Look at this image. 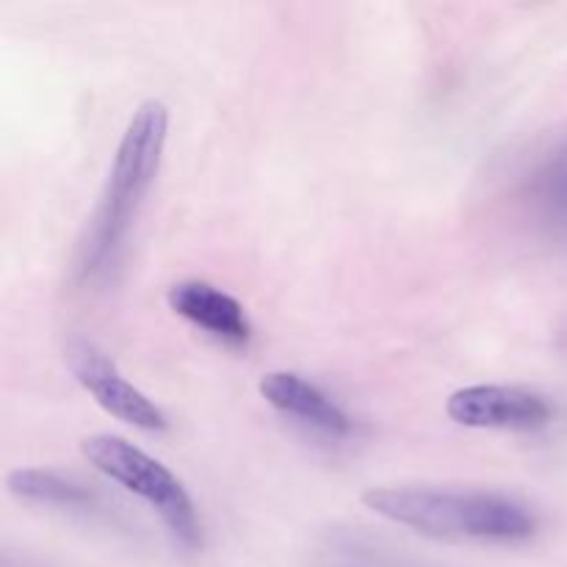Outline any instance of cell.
I'll use <instances>...</instances> for the list:
<instances>
[{"label": "cell", "instance_id": "obj_1", "mask_svg": "<svg viewBox=\"0 0 567 567\" xmlns=\"http://www.w3.org/2000/svg\"><path fill=\"white\" fill-rule=\"evenodd\" d=\"M166 138H169V109L161 100H144L133 111L116 144L97 208L78 247L75 271L78 282L83 286L109 280L120 266L144 197L158 177Z\"/></svg>", "mask_w": 567, "mask_h": 567}, {"label": "cell", "instance_id": "obj_2", "mask_svg": "<svg viewBox=\"0 0 567 567\" xmlns=\"http://www.w3.org/2000/svg\"><path fill=\"white\" fill-rule=\"evenodd\" d=\"M365 509L432 540L518 546L537 535L529 504L507 493L446 487H371Z\"/></svg>", "mask_w": 567, "mask_h": 567}, {"label": "cell", "instance_id": "obj_3", "mask_svg": "<svg viewBox=\"0 0 567 567\" xmlns=\"http://www.w3.org/2000/svg\"><path fill=\"white\" fill-rule=\"evenodd\" d=\"M81 454L105 480L150 504V509L158 513L161 524L166 526L172 543L181 551L203 548V524H199L197 504L188 496L186 485L161 460L120 435L83 437Z\"/></svg>", "mask_w": 567, "mask_h": 567}, {"label": "cell", "instance_id": "obj_4", "mask_svg": "<svg viewBox=\"0 0 567 567\" xmlns=\"http://www.w3.org/2000/svg\"><path fill=\"white\" fill-rule=\"evenodd\" d=\"M64 360L78 385L97 402V408L114 415L116 421H122L127 426H136L142 432L169 430V421H166L164 410L147 393L138 391L100 347H94L89 341H72L66 347Z\"/></svg>", "mask_w": 567, "mask_h": 567}, {"label": "cell", "instance_id": "obj_5", "mask_svg": "<svg viewBox=\"0 0 567 567\" xmlns=\"http://www.w3.org/2000/svg\"><path fill=\"white\" fill-rule=\"evenodd\" d=\"M446 413L465 430L532 432L551 424L554 408L546 396L526 388L468 385L449 396Z\"/></svg>", "mask_w": 567, "mask_h": 567}, {"label": "cell", "instance_id": "obj_6", "mask_svg": "<svg viewBox=\"0 0 567 567\" xmlns=\"http://www.w3.org/2000/svg\"><path fill=\"white\" fill-rule=\"evenodd\" d=\"M166 305L205 336L230 349H247L252 341V321L233 293L205 280H183L166 291Z\"/></svg>", "mask_w": 567, "mask_h": 567}, {"label": "cell", "instance_id": "obj_7", "mask_svg": "<svg viewBox=\"0 0 567 567\" xmlns=\"http://www.w3.org/2000/svg\"><path fill=\"white\" fill-rule=\"evenodd\" d=\"M258 391L269 408H275L286 419H293L297 424L308 426V430L321 432L327 437L352 435L354 424L347 410L338 402H332L319 385L305 380L302 374L269 371V374L260 377Z\"/></svg>", "mask_w": 567, "mask_h": 567}, {"label": "cell", "instance_id": "obj_8", "mask_svg": "<svg viewBox=\"0 0 567 567\" xmlns=\"http://www.w3.org/2000/svg\"><path fill=\"white\" fill-rule=\"evenodd\" d=\"M6 487L14 498L39 507H59L83 515H97L105 509V498L97 487L61 471L17 468L6 476Z\"/></svg>", "mask_w": 567, "mask_h": 567}, {"label": "cell", "instance_id": "obj_9", "mask_svg": "<svg viewBox=\"0 0 567 567\" xmlns=\"http://www.w3.org/2000/svg\"><path fill=\"white\" fill-rule=\"evenodd\" d=\"M532 210L546 225L565 227L567 230V147L548 155L529 177L526 186Z\"/></svg>", "mask_w": 567, "mask_h": 567}, {"label": "cell", "instance_id": "obj_10", "mask_svg": "<svg viewBox=\"0 0 567 567\" xmlns=\"http://www.w3.org/2000/svg\"><path fill=\"white\" fill-rule=\"evenodd\" d=\"M321 567H415L402 563L396 557H388V551L380 548H363V546H336L324 554V565Z\"/></svg>", "mask_w": 567, "mask_h": 567}]
</instances>
